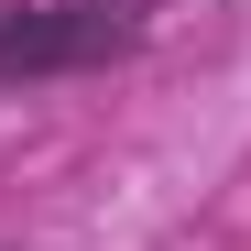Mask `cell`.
Returning a JSON list of instances; mask_svg holds the SVG:
<instances>
[{
	"mask_svg": "<svg viewBox=\"0 0 251 251\" xmlns=\"http://www.w3.org/2000/svg\"><path fill=\"white\" fill-rule=\"evenodd\" d=\"M0 251H11V240H0Z\"/></svg>",
	"mask_w": 251,
	"mask_h": 251,
	"instance_id": "2",
	"label": "cell"
},
{
	"mask_svg": "<svg viewBox=\"0 0 251 251\" xmlns=\"http://www.w3.org/2000/svg\"><path fill=\"white\" fill-rule=\"evenodd\" d=\"M164 0H0V88H66L142 55Z\"/></svg>",
	"mask_w": 251,
	"mask_h": 251,
	"instance_id": "1",
	"label": "cell"
}]
</instances>
